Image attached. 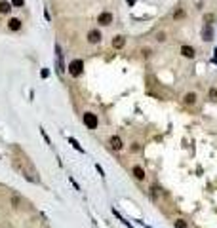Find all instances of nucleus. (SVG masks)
Listing matches in <instances>:
<instances>
[{"mask_svg":"<svg viewBox=\"0 0 217 228\" xmlns=\"http://www.w3.org/2000/svg\"><path fill=\"white\" fill-rule=\"evenodd\" d=\"M69 72H71V76H82L84 72V61L82 59H73L71 63H69Z\"/></svg>","mask_w":217,"mask_h":228,"instance_id":"f257e3e1","label":"nucleus"},{"mask_svg":"<svg viewBox=\"0 0 217 228\" xmlns=\"http://www.w3.org/2000/svg\"><path fill=\"white\" fill-rule=\"evenodd\" d=\"M84 124H86L88 129H97L99 120H97V116H95L94 112H86V114H84Z\"/></svg>","mask_w":217,"mask_h":228,"instance_id":"f03ea898","label":"nucleus"},{"mask_svg":"<svg viewBox=\"0 0 217 228\" xmlns=\"http://www.w3.org/2000/svg\"><path fill=\"white\" fill-rule=\"evenodd\" d=\"M101 40H103V34H101L99 29H91L88 32V42H90V44H99Z\"/></svg>","mask_w":217,"mask_h":228,"instance_id":"7ed1b4c3","label":"nucleus"},{"mask_svg":"<svg viewBox=\"0 0 217 228\" xmlns=\"http://www.w3.org/2000/svg\"><path fill=\"white\" fill-rule=\"evenodd\" d=\"M112 14H109V12H101L99 15H97V23L99 25H103V27H107V25H111L112 23Z\"/></svg>","mask_w":217,"mask_h":228,"instance_id":"20e7f679","label":"nucleus"},{"mask_svg":"<svg viewBox=\"0 0 217 228\" xmlns=\"http://www.w3.org/2000/svg\"><path fill=\"white\" fill-rule=\"evenodd\" d=\"M202 40H206V42L213 40V29H211V25H210V23H206V25H204V29H202Z\"/></svg>","mask_w":217,"mask_h":228,"instance_id":"39448f33","label":"nucleus"},{"mask_svg":"<svg viewBox=\"0 0 217 228\" xmlns=\"http://www.w3.org/2000/svg\"><path fill=\"white\" fill-rule=\"evenodd\" d=\"M181 55L187 57V59H192L194 55H196V50H194L192 46H187L185 44V46H181Z\"/></svg>","mask_w":217,"mask_h":228,"instance_id":"423d86ee","label":"nucleus"},{"mask_svg":"<svg viewBox=\"0 0 217 228\" xmlns=\"http://www.w3.org/2000/svg\"><path fill=\"white\" fill-rule=\"evenodd\" d=\"M8 29L14 30V32H17V30L21 29V19H17V17H10V21H8Z\"/></svg>","mask_w":217,"mask_h":228,"instance_id":"0eeeda50","label":"nucleus"},{"mask_svg":"<svg viewBox=\"0 0 217 228\" xmlns=\"http://www.w3.org/2000/svg\"><path fill=\"white\" fill-rule=\"evenodd\" d=\"M109 145H111V148H114V150H122V139L120 137H116V135H112L111 137V141H109Z\"/></svg>","mask_w":217,"mask_h":228,"instance_id":"6e6552de","label":"nucleus"},{"mask_svg":"<svg viewBox=\"0 0 217 228\" xmlns=\"http://www.w3.org/2000/svg\"><path fill=\"white\" fill-rule=\"evenodd\" d=\"M11 2H8V0H0V14L2 15H8L10 12H11Z\"/></svg>","mask_w":217,"mask_h":228,"instance_id":"1a4fd4ad","label":"nucleus"},{"mask_svg":"<svg viewBox=\"0 0 217 228\" xmlns=\"http://www.w3.org/2000/svg\"><path fill=\"white\" fill-rule=\"evenodd\" d=\"M124 44H126V38H124V36L118 34V36H114V38H112V48H114V50H122Z\"/></svg>","mask_w":217,"mask_h":228,"instance_id":"9d476101","label":"nucleus"},{"mask_svg":"<svg viewBox=\"0 0 217 228\" xmlns=\"http://www.w3.org/2000/svg\"><path fill=\"white\" fill-rule=\"evenodd\" d=\"M133 175H135V179H139V181H143L145 179V169L141 167V166H133Z\"/></svg>","mask_w":217,"mask_h":228,"instance_id":"9b49d317","label":"nucleus"},{"mask_svg":"<svg viewBox=\"0 0 217 228\" xmlns=\"http://www.w3.org/2000/svg\"><path fill=\"white\" fill-rule=\"evenodd\" d=\"M185 103L187 105H194L196 103V93H187L185 95Z\"/></svg>","mask_w":217,"mask_h":228,"instance_id":"f8f14e48","label":"nucleus"},{"mask_svg":"<svg viewBox=\"0 0 217 228\" xmlns=\"http://www.w3.org/2000/svg\"><path fill=\"white\" fill-rule=\"evenodd\" d=\"M69 143L73 145V148H74V150H78V152H82V154H84V148L80 146V143H78L76 139H73V137H71V139H69Z\"/></svg>","mask_w":217,"mask_h":228,"instance_id":"ddd939ff","label":"nucleus"},{"mask_svg":"<svg viewBox=\"0 0 217 228\" xmlns=\"http://www.w3.org/2000/svg\"><path fill=\"white\" fill-rule=\"evenodd\" d=\"M173 226H175V228H189L187 221H183V219H177V221L173 222Z\"/></svg>","mask_w":217,"mask_h":228,"instance_id":"4468645a","label":"nucleus"},{"mask_svg":"<svg viewBox=\"0 0 217 228\" xmlns=\"http://www.w3.org/2000/svg\"><path fill=\"white\" fill-rule=\"evenodd\" d=\"M183 17H185V10H175V12H173V19H183Z\"/></svg>","mask_w":217,"mask_h":228,"instance_id":"2eb2a0df","label":"nucleus"},{"mask_svg":"<svg viewBox=\"0 0 217 228\" xmlns=\"http://www.w3.org/2000/svg\"><path fill=\"white\" fill-rule=\"evenodd\" d=\"M11 6H14V8H21V6H25V0H11Z\"/></svg>","mask_w":217,"mask_h":228,"instance_id":"dca6fc26","label":"nucleus"},{"mask_svg":"<svg viewBox=\"0 0 217 228\" xmlns=\"http://www.w3.org/2000/svg\"><path fill=\"white\" fill-rule=\"evenodd\" d=\"M40 133H42V137L46 139V143H48V145H52V141H50V137H48V133H46V131H44V129H42V127H40Z\"/></svg>","mask_w":217,"mask_h":228,"instance_id":"f3484780","label":"nucleus"},{"mask_svg":"<svg viewBox=\"0 0 217 228\" xmlns=\"http://www.w3.org/2000/svg\"><path fill=\"white\" fill-rule=\"evenodd\" d=\"M156 40H158V42H164V40H166V34H164V32H160V34L156 36Z\"/></svg>","mask_w":217,"mask_h":228,"instance_id":"a211bd4d","label":"nucleus"},{"mask_svg":"<svg viewBox=\"0 0 217 228\" xmlns=\"http://www.w3.org/2000/svg\"><path fill=\"white\" fill-rule=\"evenodd\" d=\"M210 97L211 99H217V90H210Z\"/></svg>","mask_w":217,"mask_h":228,"instance_id":"6ab92c4d","label":"nucleus"},{"mask_svg":"<svg viewBox=\"0 0 217 228\" xmlns=\"http://www.w3.org/2000/svg\"><path fill=\"white\" fill-rule=\"evenodd\" d=\"M95 169H97V171L101 173V177H103V175H105V171H103V167H101V166H95Z\"/></svg>","mask_w":217,"mask_h":228,"instance_id":"aec40b11","label":"nucleus"},{"mask_svg":"<svg viewBox=\"0 0 217 228\" xmlns=\"http://www.w3.org/2000/svg\"><path fill=\"white\" fill-rule=\"evenodd\" d=\"M71 182H73V184H74V188H76V190H80V186H78V182H76V181H74V179H73V177H71Z\"/></svg>","mask_w":217,"mask_h":228,"instance_id":"412c9836","label":"nucleus"},{"mask_svg":"<svg viewBox=\"0 0 217 228\" xmlns=\"http://www.w3.org/2000/svg\"><path fill=\"white\" fill-rule=\"evenodd\" d=\"M204 19H206V23H208V21H213V15H211V14H210V15H206V17H204Z\"/></svg>","mask_w":217,"mask_h":228,"instance_id":"4be33fe9","label":"nucleus"},{"mask_svg":"<svg viewBox=\"0 0 217 228\" xmlns=\"http://www.w3.org/2000/svg\"><path fill=\"white\" fill-rule=\"evenodd\" d=\"M126 2H128L130 6H133V4H135V0H126Z\"/></svg>","mask_w":217,"mask_h":228,"instance_id":"5701e85b","label":"nucleus"},{"mask_svg":"<svg viewBox=\"0 0 217 228\" xmlns=\"http://www.w3.org/2000/svg\"><path fill=\"white\" fill-rule=\"evenodd\" d=\"M213 61H215V63H217V50H215V59H213Z\"/></svg>","mask_w":217,"mask_h":228,"instance_id":"b1692460","label":"nucleus"}]
</instances>
